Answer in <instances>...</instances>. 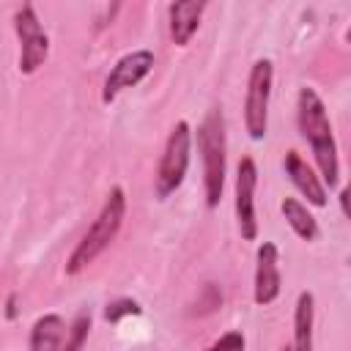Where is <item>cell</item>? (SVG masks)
<instances>
[{
    "label": "cell",
    "instance_id": "3",
    "mask_svg": "<svg viewBox=\"0 0 351 351\" xmlns=\"http://www.w3.org/2000/svg\"><path fill=\"white\" fill-rule=\"evenodd\" d=\"M192 143H197V154L203 162V197L208 208H217L225 195V173H228V137H225V112L222 107H211L200 121L197 132H192Z\"/></svg>",
    "mask_w": 351,
    "mask_h": 351
},
{
    "label": "cell",
    "instance_id": "16",
    "mask_svg": "<svg viewBox=\"0 0 351 351\" xmlns=\"http://www.w3.org/2000/svg\"><path fill=\"white\" fill-rule=\"evenodd\" d=\"M140 313H143L140 302L123 296V299H115V302H110V304L104 307V321H107V324H118L121 318H126V315H140Z\"/></svg>",
    "mask_w": 351,
    "mask_h": 351
},
{
    "label": "cell",
    "instance_id": "12",
    "mask_svg": "<svg viewBox=\"0 0 351 351\" xmlns=\"http://www.w3.org/2000/svg\"><path fill=\"white\" fill-rule=\"evenodd\" d=\"M313 326H315V296L310 291H302L296 296V307H293V343H291V351H315Z\"/></svg>",
    "mask_w": 351,
    "mask_h": 351
},
{
    "label": "cell",
    "instance_id": "6",
    "mask_svg": "<svg viewBox=\"0 0 351 351\" xmlns=\"http://www.w3.org/2000/svg\"><path fill=\"white\" fill-rule=\"evenodd\" d=\"M14 33L19 41V74L30 77L49 58V36L30 3H22L14 11Z\"/></svg>",
    "mask_w": 351,
    "mask_h": 351
},
{
    "label": "cell",
    "instance_id": "13",
    "mask_svg": "<svg viewBox=\"0 0 351 351\" xmlns=\"http://www.w3.org/2000/svg\"><path fill=\"white\" fill-rule=\"evenodd\" d=\"M66 337V321L58 313H47L36 318L27 340V351H60Z\"/></svg>",
    "mask_w": 351,
    "mask_h": 351
},
{
    "label": "cell",
    "instance_id": "2",
    "mask_svg": "<svg viewBox=\"0 0 351 351\" xmlns=\"http://www.w3.org/2000/svg\"><path fill=\"white\" fill-rule=\"evenodd\" d=\"M126 219V192L123 186H112L96 214V219L90 222V228L82 233V239L74 244L71 255L66 258V274L77 277L80 271H85L121 233V225Z\"/></svg>",
    "mask_w": 351,
    "mask_h": 351
},
{
    "label": "cell",
    "instance_id": "18",
    "mask_svg": "<svg viewBox=\"0 0 351 351\" xmlns=\"http://www.w3.org/2000/svg\"><path fill=\"white\" fill-rule=\"evenodd\" d=\"M16 302H19V293L11 291V293L5 296V310H3L5 321H16V318H19V307H16Z\"/></svg>",
    "mask_w": 351,
    "mask_h": 351
},
{
    "label": "cell",
    "instance_id": "20",
    "mask_svg": "<svg viewBox=\"0 0 351 351\" xmlns=\"http://www.w3.org/2000/svg\"><path fill=\"white\" fill-rule=\"evenodd\" d=\"M280 351H291V346H282V348H280Z\"/></svg>",
    "mask_w": 351,
    "mask_h": 351
},
{
    "label": "cell",
    "instance_id": "15",
    "mask_svg": "<svg viewBox=\"0 0 351 351\" xmlns=\"http://www.w3.org/2000/svg\"><path fill=\"white\" fill-rule=\"evenodd\" d=\"M88 335H90V313H88V310H82V313H77V315H74V321L69 324L60 351H82V348H85Z\"/></svg>",
    "mask_w": 351,
    "mask_h": 351
},
{
    "label": "cell",
    "instance_id": "14",
    "mask_svg": "<svg viewBox=\"0 0 351 351\" xmlns=\"http://www.w3.org/2000/svg\"><path fill=\"white\" fill-rule=\"evenodd\" d=\"M280 211H282L285 222L291 225V230H293L302 241H318L321 228H318V219L313 217V211L307 208V203H302L299 197H282Z\"/></svg>",
    "mask_w": 351,
    "mask_h": 351
},
{
    "label": "cell",
    "instance_id": "1",
    "mask_svg": "<svg viewBox=\"0 0 351 351\" xmlns=\"http://www.w3.org/2000/svg\"><path fill=\"white\" fill-rule=\"evenodd\" d=\"M296 126L302 140L310 145V154L318 165V176L324 186L340 184V156H337V140L332 132V121L326 112L324 99L313 88H302L296 96Z\"/></svg>",
    "mask_w": 351,
    "mask_h": 351
},
{
    "label": "cell",
    "instance_id": "9",
    "mask_svg": "<svg viewBox=\"0 0 351 351\" xmlns=\"http://www.w3.org/2000/svg\"><path fill=\"white\" fill-rule=\"evenodd\" d=\"M282 291L280 274V247L274 241H261L255 252V280H252V299L258 307H269L277 302Z\"/></svg>",
    "mask_w": 351,
    "mask_h": 351
},
{
    "label": "cell",
    "instance_id": "19",
    "mask_svg": "<svg viewBox=\"0 0 351 351\" xmlns=\"http://www.w3.org/2000/svg\"><path fill=\"white\" fill-rule=\"evenodd\" d=\"M340 208H343V217H348V189H340Z\"/></svg>",
    "mask_w": 351,
    "mask_h": 351
},
{
    "label": "cell",
    "instance_id": "4",
    "mask_svg": "<svg viewBox=\"0 0 351 351\" xmlns=\"http://www.w3.org/2000/svg\"><path fill=\"white\" fill-rule=\"evenodd\" d=\"M189 162H192V126L186 121H176L165 140V148H162V156H159V165L154 173L156 200H167L170 195H176L181 189Z\"/></svg>",
    "mask_w": 351,
    "mask_h": 351
},
{
    "label": "cell",
    "instance_id": "7",
    "mask_svg": "<svg viewBox=\"0 0 351 351\" xmlns=\"http://www.w3.org/2000/svg\"><path fill=\"white\" fill-rule=\"evenodd\" d=\"M255 189H258V165L252 156H241L236 165V181H233V211L236 225L244 241L258 239V211H255Z\"/></svg>",
    "mask_w": 351,
    "mask_h": 351
},
{
    "label": "cell",
    "instance_id": "5",
    "mask_svg": "<svg viewBox=\"0 0 351 351\" xmlns=\"http://www.w3.org/2000/svg\"><path fill=\"white\" fill-rule=\"evenodd\" d=\"M274 85V63L269 58H258L247 74L244 90V132L250 140H263L269 132V101Z\"/></svg>",
    "mask_w": 351,
    "mask_h": 351
},
{
    "label": "cell",
    "instance_id": "17",
    "mask_svg": "<svg viewBox=\"0 0 351 351\" xmlns=\"http://www.w3.org/2000/svg\"><path fill=\"white\" fill-rule=\"evenodd\" d=\"M206 351H247V340H244L241 332L230 329V332L219 335L211 346H206Z\"/></svg>",
    "mask_w": 351,
    "mask_h": 351
},
{
    "label": "cell",
    "instance_id": "10",
    "mask_svg": "<svg viewBox=\"0 0 351 351\" xmlns=\"http://www.w3.org/2000/svg\"><path fill=\"white\" fill-rule=\"evenodd\" d=\"M282 170H285V176H288V181L296 186V192L302 195V197H307V203L310 206H315V208H324L326 206V186H324V181H321V176L307 165V159L299 154V151H285V156H282Z\"/></svg>",
    "mask_w": 351,
    "mask_h": 351
},
{
    "label": "cell",
    "instance_id": "11",
    "mask_svg": "<svg viewBox=\"0 0 351 351\" xmlns=\"http://www.w3.org/2000/svg\"><path fill=\"white\" fill-rule=\"evenodd\" d=\"M203 14H206V3L200 0H178L167 5V30L176 47H186L192 41Z\"/></svg>",
    "mask_w": 351,
    "mask_h": 351
},
{
    "label": "cell",
    "instance_id": "8",
    "mask_svg": "<svg viewBox=\"0 0 351 351\" xmlns=\"http://www.w3.org/2000/svg\"><path fill=\"white\" fill-rule=\"evenodd\" d=\"M154 52L151 49H132L126 55H121L115 60V66L110 69V74L104 77L101 85V104H112L123 90L140 85L151 71H154Z\"/></svg>",
    "mask_w": 351,
    "mask_h": 351
}]
</instances>
